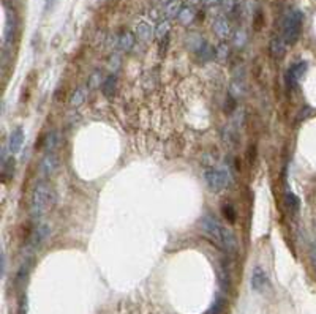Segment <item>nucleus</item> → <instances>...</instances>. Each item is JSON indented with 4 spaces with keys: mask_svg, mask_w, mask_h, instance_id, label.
<instances>
[{
    "mask_svg": "<svg viewBox=\"0 0 316 314\" xmlns=\"http://www.w3.org/2000/svg\"><path fill=\"white\" fill-rule=\"evenodd\" d=\"M201 2H202V5H204V7L210 8V7H215V5L221 4V0H201Z\"/></svg>",
    "mask_w": 316,
    "mask_h": 314,
    "instance_id": "28",
    "label": "nucleus"
},
{
    "mask_svg": "<svg viewBox=\"0 0 316 314\" xmlns=\"http://www.w3.org/2000/svg\"><path fill=\"white\" fill-rule=\"evenodd\" d=\"M251 287L256 292H264V289L269 287L267 273L264 272V268H261L259 265H256L253 268V273H251Z\"/></svg>",
    "mask_w": 316,
    "mask_h": 314,
    "instance_id": "6",
    "label": "nucleus"
},
{
    "mask_svg": "<svg viewBox=\"0 0 316 314\" xmlns=\"http://www.w3.org/2000/svg\"><path fill=\"white\" fill-rule=\"evenodd\" d=\"M223 215H225L226 221H229V223H234L236 221V210L233 209V206H223Z\"/></svg>",
    "mask_w": 316,
    "mask_h": 314,
    "instance_id": "24",
    "label": "nucleus"
},
{
    "mask_svg": "<svg viewBox=\"0 0 316 314\" xmlns=\"http://www.w3.org/2000/svg\"><path fill=\"white\" fill-rule=\"evenodd\" d=\"M136 36H138V40H141L142 43L151 41L152 36H154V30H152L151 24L145 23V21L138 23V26H136Z\"/></svg>",
    "mask_w": 316,
    "mask_h": 314,
    "instance_id": "11",
    "label": "nucleus"
},
{
    "mask_svg": "<svg viewBox=\"0 0 316 314\" xmlns=\"http://www.w3.org/2000/svg\"><path fill=\"white\" fill-rule=\"evenodd\" d=\"M23 144H24V130L23 128H16L10 136V152L17 153L21 150Z\"/></svg>",
    "mask_w": 316,
    "mask_h": 314,
    "instance_id": "9",
    "label": "nucleus"
},
{
    "mask_svg": "<svg viewBox=\"0 0 316 314\" xmlns=\"http://www.w3.org/2000/svg\"><path fill=\"white\" fill-rule=\"evenodd\" d=\"M229 57V46L226 43H221L217 48V59L220 60H226Z\"/></svg>",
    "mask_w": 316,
    "mask_h": 314,
    "instance_id": "22",
    "label": "nucleus"
},
{
    "mask_svg": "<svg viewBox=\"0 0 316 314\" xmlns=\"http://www.w3.org/2000/svg\"><path fill=\"white\" fill-rule=\"evenodd\" d=\"M195 16H196V13H195V10L192 7H183L177 17H179V21L183 26H188V24H192L195 21Z\"/></svg>",
    "mask_w": 316,
    "mask_h": 314,
    "instance_id": "14",
    "label": "nucleus"
},
{
    "mask_svg": "<svg viewBox=\"0 0 316 314\" xmlns=\"http://www.w3.org/2000/svg\"><path fill=\"white\" fill-rule=\"evenodd\" d=\"M214 30L215 33L220 36V38H229L231 36V24L228 23L226 17H218V19L214 23Z\"/></svg>",
    "mask_w": 316,
    "mask_h": 314,
    "instance_id": "10",
    "label": "nucleus"
},
{
    "mask_svg": "<svg viewBox=\"0 0 316 314\" xmlns=\"http://www.w3.org/2000/svg\"><path fill=\"white\" fill-rule=\"evenodd\" d=\"M201 228H202V232L206 234L220 250L226 251V253H234L237 250V242H236L234 234L226 226H223L215 216L204 215L201 219Z\"/></svg>",
    "mask_w": 316,
    "mask_h": 314,
    "instance_id": "1",
    "label": "nucleus"
},
{
    "mask_svg": "<svg viewBox=\"0 0 316 314\" xmlns=\"http://www.w3.org/2000/svg\"><path fill=\"white\" fill-rule=\"evenodd\" d=\"M302 24H304V14L299 10H289L285 17H283V24H282V36L285 41L291 46L297 40H299L301 32H302Z\"/></svg>",
    "mask_w": 316,
    "mask_h": 314,
    "instance_id": "3",
    "label": "nucleus"
},
{
    "mask_svg": "<svg viewBox=\"0 0 316 314\" xmlns=\"http://www.w3.org/2000/svg\"><path fill=\"white\" fill-rule=\"evenodd\" d=\"M199 55L201 57L204 59V60H210V59H214V55H215V51H214V48L210 46V44H202L201 46V49H199Z\"/></svg>",
    "mask_w": 316,
    "mask_h": 314,
    "instance_id": "21",
    "label": "nucleus"
},
{
    "mask_svg": "<svg viewBox=\"0 0 316 314\" xmlns=\"http://www.w3.org/2000/svg\"><path fill=\"white\" fill-rule=\"evenodd\" d=\"M170 29H171V24H170V21H161L158 26H157V29H155V36L158 40H164V38H168V33H170Z\"/></svg>",
    "mask_w": 316,
    "mask_h": 314,
    "instance_id": "19",
    "label": "nucleus"
},
{
    "mask_svg": "<svg viewBox=\"0 0 316 314\" xmlns=\"http://www.w3.org/2000/svg\"><path fill=\"white\" fill-rule=\"evenodd\" d=\"M245 40H247V33H245L244 30H240V32H237V33L234 35V43H236L237 46H244Z\"/></svg>",
    "mask_w": 316,
    "mask_h": 314,
    "instance_id": "27",
    "label": "nucleus"
},
{
    "mask_svg": "<svg viewBox=\"0 0 316 314\" xmlns=\"http://www.w3.org/2000/svg\"><path fill=\"white\" fill-rule=\"evenodd\" d=\"M204 178H206V183L210 191L218 193L221 190H225L229 183V175L226 171H221V169H210L204 174Z\"/></svg>",
    "mask_w": 316,
    "mask_h": 314,
    "instance_id": "4",
    "label": "nucleus"
},
{
    "mask_svg": "<svg viewBox=\"0 0 316 314\" xmlns=\"http://www.w3.org/2000/svg\"><path fill=\"white\" fill-rule=\"evenodd\" d=\"M84 95H86V90L84 88H79L76 94L73 95V98H71V104L73 106H79L82 101H84Z\"/></svg>",
    "mask_w": 316,
    "mask_h": 314,
    "instance_id": "25",
    "label": "nucleus"
},
{
    "mask_svg": "<svg viewBox=\"0 0 316 314\" xmlns=\"http://www.w3.org/2000/svg\"><path fill=\"white\" fill-rule=\"evenodd\" d=\"M55 200V194L52 191V188L46 183H38L32 191V199H30V210L32 215L40 218L45 213H48Z\"/></svg>",
    "mask_w": 316,
    "mask_h": 314,
    "instance_id": "2",
    "label": "nucleus"
},
{
    "mask_svg": "<svg viewBox=\"0 0 316 314\" xmlns=\"http://www.w3.org/2000/svg\"><path fill=\"white\" fill-rule=\"evenodd\" d=\"M225 306H226V300L223 299L221 295H218V297L215 299V302H214V305L210 306V309L206 314H221L223 309H225Z\"/></svg>",
    "mask_w": 316,
    "mask_h": 314,
    "instance_id": "20",
    "label": "nucleus"
},
{
    "mask_svg": "<svg viewBox=\"0 0 316 314\" xmlns=\"http://www.w3.org/2000/svg\"><path fill=\"white\" fill-rule=\"evenodd\" d=\"M48 235H49V226L48 225L41 223L40 226H36V229L33 231V234L30 237V248L36 250L48 238Z\"/></svg>",
    "mask_w": 316,
    "mask_h": 314,
    "instance_id": "7",
    "label": "nucleus"
},
{
    "mask_svg": "<svg viewBox=\"0 0 316 314\" xmlns=\"http://www.w3.org/2000/svg\"><path fill=\"white\" fill-rule=\"evenodd\" d=\"M286 204H288V207H289L291 212H297V209H299V199H297L294 194L288 193V196H286Z\"/></svg>",
    "mask_w": 316,
    "mask_h": 314,
    "instance_id": "23",
    "label": "nucleus"
},
{
    "mask_svg": "<svg viewBox=\"0 0 316 314\" xmlns=\"http://www.w3.org/2000/svg\"><path fill=\"white\" fill-rule=\"evenodd\" d=\"M286 46L288 43L285 41L283 36H273L270 41V54L273 59H282L285 52H286Z\"/></svg>",
    "mask_w": 316,
    "mask_h": 314,
    "instance_id": "8",
    "label": "nucleus"
},
{
    "mask_svg": "<svg viewBox=\"0 0 316 314\" xmlns=\"http://www.w3.org/2000/svg\"><path fill=\"white\" fill-rule=\"evenodd\" d=\"M221 7L228 16H236L240 8V4L239 0H221Z\"/></svg>",
    "mask_w": 316,
    "mask_h": 314,
    "instance_id": "17",
    "label": "nucleus"
},
{
    "mask_svg": "<svg viewBox=\"0 0 316 314\" xmlns=\"http://www.w3.org/2000/svg\"><path fill=\"white\" fill-rule=\"evenodd\" d=\"M307 66H308L307 62H297V63H294L288 70V73H286V84H288L289 88H294L297 84H299L301 78L305 75Z\"/></svg>",
    "mask_w": 316,
    "mask_h": 314,
    "instance_id": "5",
    "label": "nucleus"
},
{
    "mask_svg": "<svg viewBox=\"0 0 316 314\" xmlns=\"http://www.w3.org/2000/svg\"><path fill=\"white\" fill-rule=\"evenodd\" d=\"M116 82H117V78L113 76V75L108 76V78L104 79L101 88H103V94H104L108 98H111V97L114 95V92H116Z\"/></svg>",
    "mask_w": 316,
    "mask_h": 314,
    "instance_id": "15",
    "label": "nucleus"
},
{
    "mask_svg": "<svg viewBox=\"0 0 316 314\" xmlns=\"http://www.w3.org/2000/svg\"><path fill=\"white\" fill-rule=\"evenodd\" d=\"M57 168H59L57 156H55L54 153H51V152H48L46 156L41 161V171L49 175V174H54L55 171H57Z\"/></svg>",
    "mask_w": 316,
    "mask_h": 314,
    "instance_id": "12",
    "label": "nucleus"
},
{
    "mask_svg": "<svg viewBox=\"0 0 316 314\" xmlns=\"http://www.w3.org/2000/svg\"><path fill=\"white\" fill-rule=\"evenodd\" d=\"M180 10H182L180 0H170V2L166 4V7H164V14L168 17H176V16H179Z\"/></svg>",
    "mask_w": 316,
    "mask_h": 314,
    "instance_id": "16",
    "label": "nucleus"
},
{
    "mask_svg": "<svg viewBox=\"0 0 316 314\" xmlns=\"http://www.w3.org/2000/svg\"><path fill=\"white\" fill-rule=\"evenodd\" d=\"M55 145H57V134H55V133H49V134L46 136V149H48V152H51Z\"/></svg>",
    "mask_w": 316,
    "mask_h": 314,
    "instance_id": "26",
    "label": "nucleus"
},
{
    "mask_svg": "<svg viewBox=\"0 0 316 314\" xmlns=\"http://www.w3.org/2000/svg\"><path fill=\"white\" fill-rule=\"evenodd\" d=\"M244 94V78L239 75L233 79V84H231V97L233 98H237Z\"/></svg>",
    "mask_w": 316,
    "mask_h": 314,
    "instance_id": "18",
    "label": "nucleus"
},
{
    "mask_svg": "<svg viewBox=\"0 0 316 314\" xmlns=\"http://www.w3.org/2000/svg\"><path fill=\"white\" fill-rule=\"evenodd\" d=\"M313 262H314V267H316V248H313Z\"/></svg>",
    "mask_w": 316,
    "mask_h": 314,
    "instance_id": "29",
    "label": "nucleus"
},
{
    "mask_svg": "<svg viewBox=\"0 0 316 314\" xmlns=\"http://www.w3.org/2000/svg\"><path fill=\"white\" fill-rule=\"evenodd\" d=\"M135 41H136L135 33H132V32H125V33H122V35L119 36V46H120L122 51H130V49H133Z\"/></svg>",
    "mask_w": 316,
    "mask_h": 314,
    "instance_id": "13",
    "label": "nucleus"
}]
</instances>
